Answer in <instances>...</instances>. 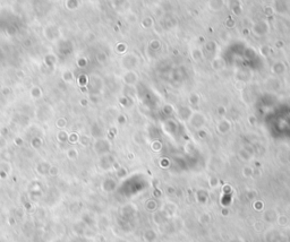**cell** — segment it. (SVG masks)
I'll return each instance as SVG.
<instances>
[{"mask_svg": "<svg viewBox=\"0 0 290 242\" xmlns=\"http://www.w3.org/2000/svg\"><path fill=\"white\" fill-rule=\"evenodd\" d=\"M31 94H32V96L34 98H39L41 96V94H42V92H41L40 87H33L32 91H31Z\"/></svg>", "mask_w": 290, "mask_h": 242, "instance_id": "6da1fadb", "label": "cell"}, {"mask_svg": "<svg viewBox=\"0 0 290 242\" xmlns=\"http://www.w3.org/2000/svg\"><path fill=\"white\" fill-rule=\"evenodd\" d=\"M63 78L65 82L67 83H70L72 80V74L70 71H65L63 74Z\"/></svg>", "mask_w": 290, "mask_h": 242, "instance_id": "7a4b0ae2", "label": "cell"}, {"mask_svg": "<svg viewBox=\"0 0 290 242\" xmlns=\"http://www.w3.org/2000/svg\"><path fill=\"white\" fill-rule=\"evenodd\" d=\"M72 155H74V157L77 156V152H76L75 149H70V151H69V157H70V158H72Z\"/></svg>", "mask_w": 290, "mask_h": 242, "instance_id": "3957f363", "label": "cell"}, {"mask_svg": "<svg viewBox=\"0 0 290 242\" xmlns=\"http://www.w3.org/2000/svg\"><path fill=\"white\" fill-rule=\"evenodd\" d=\"M81 104L85 105V104H86V101H84V100H83V101H81Z\"/></svg>", "mask_w": 290, "mask_h": 242, "instance_id": "277c9868", "label": "cell"}]
</instances>
